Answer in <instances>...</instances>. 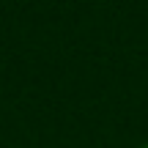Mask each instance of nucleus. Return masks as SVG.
Instances as JSON below:
<instances>
[{
  "mask_svg": "<svg viewBox=\"0 0 148 148\" xmlns=\"http://www.w3.org/2000/svg\"><path fill=\"white\" fill-rule=\"evenodd\" d=\"M140 148H148V143H145V145H140Z\"/></svg>",
  "mask_w": 148,
  "mask_h": 148,
  "instance_id": "nucleus-1",
  "label": "nucleus"
}]
</instances>
